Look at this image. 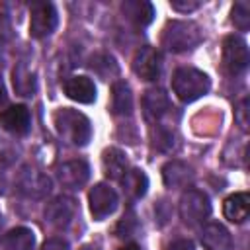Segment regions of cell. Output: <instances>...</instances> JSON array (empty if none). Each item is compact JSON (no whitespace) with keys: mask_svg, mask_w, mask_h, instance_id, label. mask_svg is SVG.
<instances>
[{"mask_svg":"<svg viewBox=\"0 0 250 250\" xmlns=\"http://www.w3.org/2000/svg\"><path fill=\"white\" fill-rule=\"evenodd\" d=\"M170 6L176 10V12H184V14H188V12H193V10H197L199 6H201V2H197V0H193V2H186V0H172L170 2Z\"/></svg>","mask_w":250,"mask_h":250,"instance_id":"cell-27","label":"cell"},{"mask_svg":"<svg viewBox=\"0 0 250 250\" xmlns=\"http://www.w3.org/2000/svg\"><path fill=\"white\" fill-rule=\"evenodd\" d=\"M119 250H141L137 244H127V246H123V248H119Z\"/></svg>","mask_w":250,"mask_h":250,"instance_id":"cell-33","label":"cell"},{"mask_svg":"<svg viewBox=\"0 0 250 250\" xmlns=\"http://www.w3.org/2000/svg\"><path fill=\"white\" fill-rule=\"evenodd\" d=\"M248 209H250V197L244 191H236L229 195L223 203V215L230 223H244L248 219Z\"/></svg>","mask_w":250,"mask_h":250,"instance_id":"cell-19","label":"cell"},{"mask_svg":"<svg viewBox=\"0 0 250 250\" xmlns=\"http://www.w3.org/2000/svg\"><path fill=\"white\" fill-rule=\"evenodd\" d=\"M111 111L115 115H131L133 111V94L123 80H117L111 86Z\"/></svg>","mask_w":250,"mask_h":250,"instance_id":"cell-20","label":"cell"},{"mask_svg":"<svg viewBox=\"0 0 250 250\" xmlns=\"http://www.w3.org/2000/svg\"><path fill=\"white\" fill-rule=\"evenodd\" d=\"M199 238L205 250H232V236L221 223H207Z\"/></svg>","mask_w":250,"mask_h":250,"instance_id":"cell-13","label":"cell"},{"mask_svg":"<svg viewBox=\"0 0 250 250\" xmlns=\"http://www.w3.org/2000/svg\"><path fill=\"white\" fill-rule=\"evenodd\" d=\"M102 166H104V174L109 180H121L125 176V172L129 170V162H127L125 152L119 150V148H115V146L104 150V154H102Z\"/></svg>","mask_w":250,"mask_h":250,"instance_id":"cell-17","label":"cell"},{"mask_svg":"<svg viewBox=\"0 0 250 250\" xmlns=\"http://www.w3.org/2000/svg\"><path fill=\"white\" fill-rule=\"evenodd\" d=\"M78 211V205L72 197L68 195H59L55 199H51L45 205V219L55 227V229H66L74 215Z\"/></svg>","mask_w":250,"mask_h":250,"instance_id":"cell-10","label":"cell"},{"mask_svg":"<svg viewBox=\"0 0 250 250\" xmlns=\"http://www.w3.org/2000/svg\"><path fill=\"white\" fill-rule=\"evenodd\" d=\"M64 94L78 104H92L96 100V86L88 76H70L62 84Z\"/></svg>","mask_w":250,"mask_h":250,"instance_id":"cell-14","label":"cell"},{"mask_svg":"<svg viewBox=\"0 0 250 250\" xmlns=\"http://www.w3.org/2000/svg\"><path fill=\"white\" fill-rule=\"evenodd\" d=\"M223 66L230 76H238L248 66V45L240 35L223 39Z\"/></svg>","mask_w":250,"mask_h":250,"instance_id":"cell-5","label":"cell"},{"mask_svg":"<svg viewBox=\"0 0 250 250\" xmlns=\"http://www.w3.org/2000/svg\"><path fill=\"white\" fill-rule=\"evenodd\" d=\"M12 82H14V90L20 96H33L37 90V80L35 74L25 66V64H18L12 72Z\"/></svg>","mask_w":250,"mask_h":250,"instance_id":"cell-23","label":"cell"},{"mask_svg":"<svg viewBox=\"0 0 250 250\" xmlns=\"http://www.w3.org/2000/svg\"><path fill=\"white\" fill-rule=\"evenodd\" d=\"M6 250H33L35 248V232L27 227H16L4 236Z\"/></svg>","mask_w":250,"mask_h":250,"instance_id":"cell-22","label":"cell"},{"mask_svg":"<svg viewBox=\"0 0 250 250\" xmlns=\"http://www.w3.org/2000/svg\"><path fill=\"white\" fill-rule=\"evenodd\" d=\"M230 21L238 31H248L250 27V4L248 2H236L230 10Z\"/></svg>","mask_w":250,"mask_h":250,"instance_id":"cell-25","label":"cell"},{"mask_svg":"<svg viewBox=\"0 0 250 250\" xmlns=\"http://www.w3.org/2000/svg\"><path fill=\"white\" fill-rule=\"evenodd\" d=\"M80 250H98V248H94V246H88V244H86V246H82Z\"/></svg>","mask_w":250,"mask_h":250,"instance_id":"cell-34","label":"cell"},{"mask_svg":"<svg viewBox=\"0 0 250 250\" xmlns=\"http://www.w3.org/2000/svg\"><path fill=\"white\" fill-rule=\"evenodd\" d=\"M168 250H195V248H193V242H191V240L180 238V240H174V242L168 246Z\"/></svg>","mask_w":250,"mask_h":250,"instance_id":"cell-31","label":"cell"},{"mask_svg":"<svg viewBox=\"0 0 250 250\" xmlns=\"http://www.w3.org/2000/svg\"><path fill=\"white\" fill-rule=\"evenodd\" d=\"M16 184H18V189L23 195L33 197V199H41V197H45L51 191V180H49V176L43 174L41 170L31 168V166L21 168Z\"/></svg>","mask_w":250,"mask_h":250,"instance_id":"cell-8","label":"cell"},{"mask_svg":"<svg viewBox=\"0 0 250 250\" xmlns=\"http://www.w3.org/2000/svg\"><path fill=\"white\" fill-rule=\"evenodd\" d=\"M211 215V201L209 197L199 191V189H186L182 199H180V217L186 225L195 227L201 225L203 221H207V217Z\"/></svg>","mask_w":250,"mask_h":250,"instance_id":"cell-4","label":"cell"},{"mask_svg":"<svg viewBox=\"0 0 250 250\" xmlns=\"http://www.w3.org/2000/svg\"><path fill=\"white\" fill-rule=\"evenodd\" d=\"M41 250H70V246H68V242L62 240V238H49V240L41 246Z\"/></svg>","mask_w":250,"mask_h":250,"instance_id":"cell-30","label":"cell"},{"mask_svg":"<svg viewBox=\"0 0 250 250\" xmlns=\"http://www.w3.org/2000/svg\"><path fill=\"white\" fill-rule=\"evenodd\" d=\"M162 70V55L154 47H141L133 57V72L143 80H156Z\"/></svg>","mask_w":250,"mask_h":250,"instance_id":"cell-9","label":"cell"},{"mask_svg":"<svg viewBox=\"0 0 250 250\" xmlns=\"http://www.w3.org/2000/svg\"><path fill=\"white\" fill-rule=\"evenodd\" d=\"M201 39L203 35L199 31V25L193 21L172 20L166 23L162 31V47H166L172 53L191 51L201 43Z\"/></svg>","mask_w":250,"mask_h":250,"instance_id":"cell-3","label":"cell"},{"mask_svg":"<svg viewBox=\"0 0 250 250\" xmlns=\"http://www.w3.org/2000/svg\"><path fill=\"white\" fill-rule=\"evenodd\" d=\"M90 68H92L100 78H104V80H107V78H111V76H115V74L119 72L115 59H113L111 55H107V53H96V55L90 59Z\"/></svg>","mask_w":250,"mask_h":250,"instance_id":"cell-24","label":"cell"},{"mask_svg":"<svg viewBox=\"0 0 250 250\" xmlns=\"http://www.w3.org/2000/svg\"><path fill=\"white\" fill-rule=\"evenodd\" d=\"M53 121H55L57 133L66 143H70L74 146L88 145V141L92 137V123L84 113H80L72 107H61L55 111Z\"/></svg>","mask_w":250,"mask_h":250,"instance_id":"cell-1","label":"cell"},{"mask_svg":"<svg viewBox=\"0 0 250 250\" xmlns=\"http://www.w3.org/2000/svg\"><path fill=\"white\" fill-rule=\"evenodd\" d=\"M170 109V100L164 90L150 88L143 96V113L150 123H156L166 111Z\"/></svg>","mask_w":250,"mask_h":250,"instance_id":"cell-15","label":"cell"},{"mask_svg":"<svg viewBox=\"0 0 250 250\" xmlns=\"http://www.w3.org/2000/svg\"><path fill=\"white\" fill-rule=\"evenodd\" d=\"M0 229H2V215H0Z\"/></svg>","mask_w":250,"mask_h":250,"instance_id":"cell-35","label":"cell"},{"mask_svg":"<svg viewBox=\"0 0 250 250\" xmlns=\"http://www.w3.org/2000/svg\"><path fill=\"white\" fill-rule=\"evenodd\" d=\"M121 12L135 27H146L154 18V8L146 0H127L121 4Z\"/></svg>","mask_w":250,"mask_h":250,"instance_id":"cell-16","label":"cell"},{"mask_svg":"<svg viewBox=\"0 0 250 250\" xmlns=\"http://www.w3.org/2000/svg\"><path fill=\"white\" fill-rule=\"evenodd\" d=\"M29 35L35 39L47 37L57 29L59 16L51 2H33L29 12Z\"/></svg>","mask_w":250,"mask_h":250,"instance_id":"cell-6","label":"cell"},{"mask_svg":"<svg viewBox=\"0 0 250 250\" xmlns=\"http://www.w3.org/2000/svg\"><path fill=\"white\" fill-rule=\"evenodd\" d=\"M131 227H135V217L133 215H127V217H123L121 221H119V225H117V236H129V232H131Z\"/></svg>","mask_w":250,"mask_h":250,"instance_id":"cell-29","label":"cell"},{"mask_svg":"<svg viewBox=\"0 0 250 250\" xmlns=\"http://www.w3.org/2000/svg\"><path fill=\"white\" fill-rule=\"evenodd\" d=\"M211 88V80L205 72L191 68V66H182L174 72L172 76V90L182 100L184 104H191L205 96Z\"/></svg>","mask_w":250,"mask_h":250,"instance_id":"cell-2","label":"cell"},{"mask_svg":"<svg viewBox=\"0 0 250 250\" xmlns=\"http://www.w3.org/2000/svg\"><path fill=\"white\" fill-rule=\"evenodd\" d=\"M154 146L158 148V150H170L172 146H174V135H172V131H168V129H158L156 131V137H154Z\"/></svg>","mask_w":250,"mask_h":250,"instance_id":"cell-26","label":"cell"},{"mask_svg":"<svg viewBox=\"0 0 250 250\" xmlns=\"http://www.w3.org/2000/svg\"><path fill=\"white\" fill-rule=\"evenodd\" d=\"M162 178H164V184L168 188H186L191 182L193 172L186 162L170 160L162 166Z\"/></svg>","mask_w":250,"mask_h":250,"instance_id":"cell-18","label":"cell"},{"mask_svg":"<svg viewBox=\"0 0 250 250\" xmlns=\"http://www.w3.org/2000/svg\"><path fill=\"white\" fill-rule=\"evenodd\" d=\"M121 184H123V189L125 193L131 197V199H141L145 193H146V188H148V178L143 170L139 168H131L125 172V176L121 178Z\"/></svg>","mask_w":250,"mask_h":250,"instance_id":"cell-21","label":"cell"},{"mask_svg":"<svg viewBox=\"0 0 250 250\" xmlns=\"http://www.w3.org/2000/svg\"><path fill=\"white\" fill-rule=\"evenodd\" d=\"M248 100H242L240 102V105L236 107V121H238V125L246 131L248 129Z\"/></svg>","mask_w":250,"mask_h":250,"instance_id":"cell-28","label":"cell"},{"mask_svg":"<svg viewBox=\"0 0 250 250\" xmlns=\"http://www.w3.org/2000/svg\"><path fill=\"white\" fill-rule=\"evenodd\" d=\"M59 182L68 189H80L90 178V166L86 160H68L57 168Z\"/></svg>","mask_w":250,"mask_h":250,"instance_id":"cell-12","label":"cell"},{"mask_svg":"<svg viewBox=\"0 0 250 250\" xmlns=\"http://www.w3.org/2000/svg\"><path fill=\"white\" fill-rule=\"evenodd\" d=\"M0 125L2 129H6L8 133L12 135H27L29 129H31V115H29V109L21 104H16V105H10L6 109L0 111Z\"/></svg>","mask_w":250,"mask_h":250,"instance_id":"cell-11","label":"cell"},{"mask_svg":"<svg viewBox=\"0 0 250 250\" xmlns=\"http://www.w3.org/2000/svg\"><path fill=\"white\" fill-rule=\"evenodd\" d=\"M2 102H6V90H4V84H2V80H0V104Z\"/></svg>","mask_w":250,"mask_h":250,"instance_id":"cell-32","label":"cell"},{"mask_svg":"<svg viewBox=\"0 0 250 250\" xmlns=\"http://www.w3.org/2000/svg\"><path fill=\"white\" fill-rule=\"evenodd\" d=\"M88 203H90L92 217L96 221H102V219L109 217L111 213H115V209L119 205V197H117L115 189L109 188L107 184H96L88 193Z\"/></svg>","mask_w":250,"mask_h":250,"instance_id":"cell-7","label":"cell"}]
</instances>
